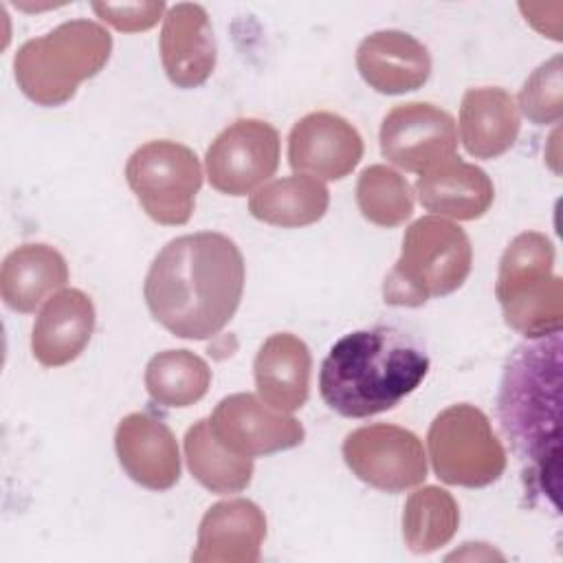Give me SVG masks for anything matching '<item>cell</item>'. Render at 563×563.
<instances>
[{
    "label": "cell",
    "mask_w": 563,
    "mask_h": 563,
    "mask_svg": "<svg viewBox=\"0 0 563 563\" xmlns=\"http://www.w3.org/2000/svg\"><path fill=\"white\" fill-rule=\"evenodd\" d=\"M244 257L216 231L169 240L150 264L143 297L152 317L180 339H211L235 314L244 292Z\"/></svg>",
    "instance_id": "obj_1"
},
{
    "label": "cell",
    "mask_w": 563,
    "mask_h": 563,
    "mask_svg": "<svg viewBox=\"0 0 563 563\" xmlns=\"http://www.w3.org/2000/svg\"><path fill=\"white\" fill-rule=\"evenodd\" d=\"M429 372L427 352L394 325L341 336L319 372L323 402L343 418H369L413 394Z\"/></svg>",
    "instance_id": "obj_2"
},
{
    "label": "cell",
    "mask_w": 563,
    "mask_h": 563,
    "mask_svg": "<svg viewBox=\"0 0 563 563\" xmlns=\"http://www.w3.org/2000/svg\"><path fill=\"white\" fill-rule=\"evenodd\" d=\"M559 334L519 345L506 363L499 387V420L521 462L545 490L559 473Z\"/></svg>",
    "instance_id": "obj_3"
},
{
    "label": "cell",
    "mask_w": 563,
    "mask_h": 563,
    "mask_svg": "<svg viewBox=\"0 0 563 563\" xmlns=\"http://www.w3.org/2000/svg\"><path fill=\"white\" fill-rule=\"evenodd\" d=\"M110 53L112 35L99 22H64L18 48L13 57L18 88L37 106H64L81 81L106 68Z\"/></svg>",
    "instance_id": "obj_4"
},
{
    "label": "cell",
    "mask_w": 563,
    "mask_h": 563,
    "mask_svg": "<svg viewBox=\"0 0 563 563\" xmlns=\"http://www.w3.org/2000/svg\"><path fill=\"white\" fill-rule=\"evenodd\" d=\"M471 266L473 246L464 229L440 216L418 218L402 235L400 257L383 282V299L418 308L462 288Z\"/></svg>",
    "instance_id": "obj_5"
},
{
    "label": "cell",
    "mask_w": 563,
    "mask_h": 563,
    "mask_svg": "<svg viewBox=\"0 0 563 563\" xmlns=\"http://www.w3.org/2000/svg\"><path fill=\"white\" fill-rule=\"evenodd\" d=\"M552 266L554 244L539 231L519 233L499 260L495 297L504 321L528 339L561 332L563 279Z\"/></svg>",
    "instance_id": "obj_6"
},
{
    "label": "cell",
    "mask_w": 563,
    "mask_h": 563,
    "mask_svg": "<svg viewBox=\"0 0 563 563\" xmlns=\"http://www.w3.org/2000/svg\"><path fill=\"white\" fill-rule=\"evenodd\" d=\"M433 473L451 486L482 488L497 482L508 464L488 416L460 402L440 411L427 433Z\"/></svg>",
    "instance_id": "obj_7"
},
{
    "label": "cell",
    "mask_w": 563,
    "mask_h": 563,
    "mask_svg": "<svg viewBox=\"0 0 563 563\" xmlns=\"http://www.w3.org/2000/svg\"><path fill=\"white\" fill-rule=\"evenodd\" d=\"M125 180L154 222L180 227L196 209L202 167L191 147L158 139L134 150L125 165Z\"/></svg>",
    "instance_id": "obj_8"
},
{
    "label": "cell",
    "mask_w": 563,
    "mask_h": 563,
    "mask_svg": "<svg viewBox=\"0 0 563 563\" xmlns=\"http://www.w3.org/2000/svg\"><path fill=\"white\" fill-rule=\"evenodd\" d=\"M347 468L372 488L402 493L427 477V455L420 438L398 424L376 422L350 431L343 440Z\"/></svg>",
    "instance_id": "obj_9"
},
{
    "label": "cell",
    "mask_w": 563,
    "mask_h": 563,
    "mask_svg": "<svg viewBox=\"0 0 563 563\" xmlns=\"http://www.w3.org/2000/svg\"><path fill=\"white\" fill-rule=\"evenodd\" d=\"M205 167L216 191L246 196L277 172L279 134L262 119H238L213 139Z\"/></svg>",
    "instance_id": "obj_10"
},
{
    "label": "cell",
    "mask_w": 563,
    "mask_h": 563,
    "mask_svg": "<svg viewBox=\"0 0 563 563\" xmlns=\"http://www.w3.org/2000/svg\"><path fill=\"white\" fill-rule=\"evenodd\" d=\"M457 128L453 117L429 101L394 106L380 123L383 156L405 169L424 174L455 156Z\"/></svg>",
    "instance_id": "obj_11"
},
{
    "label": "cell",
    "mask_w": 563,
    "mask_h": 563,
    "mask_svg": "<svg viewBox=\"0 0 563 563\" xmlns=\"http://www.w3.org/2000/svg\"><path fill=\"white\" fill-rule=\"evenodd\" d=\"M209 427L220 444L244 457L288 451L306 438V429L297 418L268 407L246 391L222 398L209 418Z\"/></svg>",
    "instance_id": "obj_12"
},
{
    "label": "cell",
    "mask_w": 563,
    "mask_h": 563,
    "mask_svg": "<svg viewBox=\"0 0 563 563\" xmlns=\"http://www.w3.org/2000/svg\"><path fill=\"white\" fill-rule=\"evenodd\" d=\"M363 158L358 130L334 112H310L288 134V163L319 180L345 178Z\"/></svg>",
    "instance_id": "obj_13"
},
{
    "label": "cell",
    "mask_w": 563,
    "mask_h": 563,
    "mask_svg": "<svg viewBox=\"0 0 563 563\" xmlns=\"http://www.w3.org/2000/svg\"><path fill=\"white\" fill-rule=\"evenodd\" d=\"M158 46L165 75L176 88H198L216 68L211 20L207 9L196 2H178L167 9Z\"/></svg>",
    "instance_id": "obj_14"
},
{
    "label": "cell",
    "mask_w": 563,
    "mask_h": 563,
    "mask_svg": "<svg viewBox=\"0 0 563 563\" xmlns=\"http://www.w3.org/2000/svg\"><path fill=\"white\" fill-rule=\"evenodd\" d=\"M119 464L130 479L150 490H167L180 479V453L174 431L158 418L128 413L114 431Z\"/></svg>",
    "instance_id": "obj_15"
},
{
    "label": "cell",
    "mask_w": 563,
    "mask_h": 563,
    "mask_svg": "<svg viewBox=\"0 0 563 563\" xmlns=\"http://www.w3.org/2000/svg\"><path fill=\"white\" fill-rule=\"evenodd\" d=\"M266 539V517L251 499L213 504L198 528L194 563H255Z\"/></svg>",
    "instance_id": "obj_16"
},
{
    "label": "cell",
    "mask_w": 563,
    "mask_h": 563,
    "mask_svg": "<svg viewBox=\"0 0 563 563\" xmlns=\"http://www.w3.org/2000/svg\"><path fill=\"white\" fill-rule=\"evenodd\" d=\"M356 68L376 92L405 95L427 84L431 55L413 35L387 29L363 37L356 48Z\"/></svg>",
    "instance_id": "obj_17"
},
{
    "label": "cell",
    "mask_w": 563,
    "mask_h": 563,
    "mask_svg": "<svg viewBox=\"0 0 563 563\" xmlns=\"http://www.w3.org/2000/svg\"><path fill=\"white\" fill-rule=\"evenodd\" d=\"M92 332V299L79 288H62L46 299L33 323L31 352L40 365L62 367L86 350Z\"/></svg>",
    "instance_id": "obj_18"
},
{
    "label": "cell",
    "mask_w": 563,
    "mask_h": 563,
    "mask_svg": "<svg viewBox=\"0 0 563 563\" xmlns=\"http://www.w3.org/2000/svg\"><path fill=\"white\" fill-rule=\"evenodd\" d=\"M312 356L308 345L290 334H271L253 361L255 387L260 398L284 413L301 409L310 394Z\"/></svg>",
    "instance_id": "obj_19"
},
{
    "label": "cell",
    "mask_w": 563,
    "mask_h": 563,
    "mask_svg": "<svg viewBox=\"0 0 563 563\" xmlns=\"http://www.w3.org/2000/svg\"><path fill=\"white\" fill-rule=\"evenodd\" d=\"M416 194L427 211L453 220H477L495 200L490 176L482 167L464 163L457 156L420 174Z\"/></svg>",
    "instance_id": "obj_20"
},
{
    "label": "cell",
    "mask_w": 563,
    "mask_h": 563,
    "mask_svg": "<svg viewBox=\"0 0 563 563\" xmlns=\"http://www.w3.org/2000/svg\"><path fill=\"white\" fill-rule=\"evenodd\" d=\"M521 130L515 99L499 86L468 88L460 103V141L475 158L506 154Z\"/></svg>",
    "instance_id": "obj_21"
},
{
    "label": "cell",
    "mask_w": 563,
    "mask_h": 563,
    "mask_svg": "<svg viewBox=\"0 0 563 563\" xmlns=\"http://www.w3.org/2000/svg\"><path fill=\"white\" fill-rule=\"evenodd\" d=\"M66 282L68 264L48 244H22L4 257L0 268L2 301L15 312H33Z\"/></svg>",
    "instance_id": "obj_22"
},
{
    "label": "cell",
    "mask_w": 563,
    "mask_h": 563,
    "mask_svg": "<svg viewBox=\"0 0 563 563\" xmlns=\"http://www.w3.org/2000/svg\"><path fill=\"white\" fill-rule=\"evenodd\" d=\"M330 205L328 187L308 174H295L262 185L249 200V211L255 220L299 229L319 222Z\"/></svg>",
    "instance_id": "obj_23"
},
{
    "label": "cell",
    "mask_w": 563,
    "mask_h": 563,
    "mask_svg": "<svg viewBox=\"0 0 563 563\" xmlns=\"http://www.w3.org/2000/svg\"><path fill=\"white\" fill-rule=\"evenodd\" d=\"M185 460L198 484L216 495L244 490L253 479V457L231 453L213 435L209 420L194 422L185 433Z\"/></svg>",
    "instance_id": "obj_24"
},
{
    "label": "cell",
    "mask_w": 563,
    "mask_h": 563,
    "mask_svg": "<svg viewBox=\"0 0 563 563\" xmlns=\"http://www.w3.org/2000/svg\"><path fill=\"white\" fill-rule=\"evenodd\" d=\"M460 526L455 497L440 486H422L402 508V539L413 554H429L446 545Z\"/></svg>",
    "instance_id": "obj_25"
},
{
    "label": "cell",
    "mask_w": 563,
    "mask_h": 563,
    "mask_svg": "<svg viewBox=\"0 0 563 563\" xmlns=\"http://www.w3.org/2000/svg\"><path fill=\"white\" fill-rule=\"evenodd\" d=\"M209 385L207 361L189 350L158 352L145 367V389L163 407H189L209 391Z\"/></svg>",
    "instance_id": "obj_26"
},
{
    "label": "cell",
    "mask_w": 563,
    "mask_h": 563,
    "mask_svg": "<svg viewBox=\"0 0 563 563\" xmlns=\"http://www.w3.org/2000/svg\"><path fill=\"white\" fill-rule=\"evenodd\" d=\"M356 205L376 227H398L413 213V191L405 176L387 165H369L356 180Z\"/></svg>",
    "instance_id": "obj_27"
},
{
    "label": "cell",
    "mask_w": 563,
    "mask_h": 563,
    "mask_svg": "<svg viewBox=\"0 0 563 563\" xmlns=\"http://www.w3.org/2000/svg\"><path fill=\"white\" fill-rule=\"evenodd\" d=\"M517 110L534 125H552L563 117V59L561 55L550 57L537 66L523 81Z\"/></svg>",
    "instance_id": "obj_28"
},
{
    "label": "cell",
    "mask_w": 563,
    "mask_h": 563,
    "mask_svg": "<svg viewBox=\"0 0 563 563\" xmlns=\"http://www.w3.org/2000/svg\"><path fill=\"white\" fill-rule=\"evenodd\" d=\"M92 11L110 26L123 33H139L152 29L161 18H165V2H95Z\"/></svg>",
    "instance_id": "obj_29"
}]
</instances>
